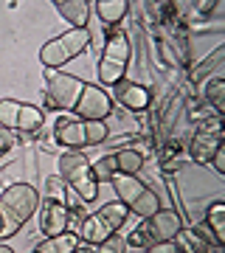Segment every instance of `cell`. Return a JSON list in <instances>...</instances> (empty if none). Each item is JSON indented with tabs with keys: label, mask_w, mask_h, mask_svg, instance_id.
Here are the masks:
<instances>
[{
	"label": "cell",
	"mask_w": 225,
	"mask_h": 253,
	"mask_svg": "<svg viewBox=\"0 0 225 253\" xmlns=\"http://www.w3.org/2000/svg\"><path fill=\"white\" fill-rule=\"evenodd\" d=\"M73 116L79 121H104V118L113 116V96L104 87H99V84H88L85 82L79 101L73 107Z\"/></svg>",
	"instance_id": "cell-7"
},
{
	"label": "cell",
	"mask_w": 225,
	"mask_h": 253,
	"mask_svg": "<svg viewBox=\"0 0 225 253\" xmlns=\"http://www.w3.org/2000/svg\"><path fill=\"white\" fill-rule=\"evenodd\" d=\"M54 141L62 144L65 149H85L88 141H85V121L73 116V113H65L62 118H56L54 124Z\"/></svg>",
	"instance_id": "cell-10"
},
{
	"label": "cell",
	"mask_w": 225,
	"mask_h": 253,
	"mask_svg": "<svg viewBox=\"0 0 225 253\" xmlns=\"http://www.w3.org/2000/svg\"><path fill=\"white\" fill-rule=\"evenodd\" d=\"M54 6L71 28H88L90 6H93L90 0H54Z\"/></svg>",
	"instance_id": "cell-14"
},
{
	"label": "cell",
	"mask_w": 225,
	"mask_h": 253,
	"mask_svg": "<svg viewBox=\"0 0 225 253\" xmlns=\"http://www.w3.org/2000/svg\"><path fill=\"white\" fill-rule=\"evenodd\" d=\"M203 99L214 107L217 116H223L225 113V79H223V73L220 71L206 82V87H203Z\"/></svg>",
	"instance_id": "cell-19"
},
{
	"label": "cell",
	"mask_w": 225,
	"mask_h": 253,
	"mask_svg": "<svg viewBox=\"0 0 225 253\" xmlns=\"http://www.w3.org/2000/svg\"><path fill=\"white\" fill-rule=\"evenodd\" d=\"M3 155H6V152H3V149H0V158H3Z\"/></svg>",
	"instance_id": "cell-32"
},
{
	"label": "cell",
	"mask_w": 225,
	"mask_h": 253,
	"mask_svg": "<svg viewBox=\"0 0 225 253\" xmlns=\"http://www.w3.org/2000/svg\"><path fill=\"white\" fill-rule=\"evenodd\" d=\"M90 169H93V177H96V183H99V186H101V183H110V180L118 174L113 152H110V155H101L99 161H90Z\"/></svg>",
	"instance_id": "cell-24"
},
{
	"label": "cell",
	"mask_w": 225,
	"mask_h": 253,
	"mask_svg": "<svg viewBox=\"0 0 225 253\" xmlns=\"http://www.w3.org/2000/svg\"><path fill=\"white\" fill-rule=\"evenodd\" d=\"M73 253H93V248H88V245H79Z\"/></svg>",
	"instance_id": "cell-30"
},
{
	"label": "cell",
	"mask_w": 225,
	"mask_h": 253,
	"mask_svg": "<svg viewBox=\"0 0 225 253\" xmlns=\"http://www.w3.org/2000/svg\"><path fill=\"white\" fill-rule=\"evenodd\" d=\"M40 208V191L31 183H11L0 194V239H9Z\"/></svg>",
	"instance_id": "cell-1"
},
{
	"label": "cell",
	"mask_w": 225,
	"mask_h": 253,
	"mask_svg": "<svg viewBox=\"0 0 225 253\" xmlns=\"http://www.w3.org/2000/svg\"><path fill=\"white\" fill-rule=\"evenodd\" d=\"M116 231L104 222V217H101L99 211L96 214H88V217L79 222V228H76V236H79V242H85L88 248H96V245H101L107 236H113Z\"/></svg>",
	"instance_id": "cell-13"
},
{
	"label": "cell",
	"mask_w": 225,
	"mask_h": 253,
	"mask_svg": "<svg viewBox=\"0 0 225 253\" xmlns=\"http://www.w3.org/2000/svg\"><path fill=\"white\" fill-rule=\"evenodd\" d=\"M93 253H124V236H121V234L107 236L101 245H96V248H93Z\"/></svg>",
	"instance_id": "cell-26"
},
{
	"label": "cell",
	"mask_w": 225,
	"mask_h": 253,
	"mask_svg": "<svg viewBox=\"0 0 225 253\" xmlns=\"http://www.w3.org/2000/svg\"><path fill=\"white\" fill-rule=\"evenodd\" d=\"M208 163L214 166V172H217V174H225V144L217 146L214 155H211V161H208Z\"/></svg>",
	"instance_id": "cell-27"
},
{
	"label": "cell",
	"mask_w": 225,
	"mask_h": 253,
	"mask_svg": "<svg viewBox=\"0 0 225 253\" xmlns=\"http://www.w3.org/2000/svg\"><path fill=\"white\" fill-rule=\"evenodd\" d=\"M110 135V126L107 121H85V141H88V146H99L104 144Z\"/></svg>",
	"instance_id": "cell-25"
},
{
	"label": "cell",
	"mask_w": 225,
	"mask_h": 253,
	"mask_svg": "<svg viewBox=\"0 0 225 253\" xmlns=\"http://www.w3.org/2000/svg\"><path fill=\"white\" fill-rule=\"evenodd\" d=\"M59 177L68 183V189L76 194V197L88 206L93 200L99 197V183L93 177V169H90V158H85V152L79 149H65L59 155Z\"/></svg>",
	"instance_id": "cell-3"
},
{
	"label": "cell",
	"mask_w": 225,
	"mask_h": 253,
	"mask_svg": "<svg viewBox=\"0 0 225 253\" xmlns=\"http://www.w3.org/2000/svg\"><path fill=\"white\" fill-rule=\"evenodd\" d=\"M146 253H180V248L175 242H158V245H152Z\"/></svg>",
	"instance_id": "cell-29"
},
{
	"label": "cell",
	"mask_w": 225,
	"mask_h": 253,
	"mask_svg": "<svg viewBox=\"0 0 225 253\" xmlns=\"http://www.w3.org/2000/svg\"><path fill=\"white\" fill-rule=\"evenodd\" d=\"M223 144V132H220V116H214L208 124H203V129H200L197 135L191 138V158L197 163H208L211 161V155H214V149Z\"/></svg>",
	"instance_id": "cell-9"
},
{
	"label": "cell",
	"mask_w": 225,
	"mask_h": 253,
	"mask_svg": "<svg viewBox=\"0 0 225 253\" xmlns=\"http://www.w3.org/2000/svg\"><path fill=\"white\" fill-rule=\"evenodd\" d=\"M14 141H17L14 132H9V129H3V126H0V149H3V152H9L11 146H14Z\"/></svg>",
	"instance_id": "cell-28"
},
{
	"label": "cell",
	"mask_w": 225,
	"mask_h": 253,
	"mask_svg": "<svg viewBox=\"0 0 225 253\" xmlns=\"http://www.w3.org/2000/svg\"><path fill=\"white\" fill-rule=\"evenodd\" d=\"M93 11L104 26H118L130 11V0H93Z\"/></svg>",
	"instance_id": "cell-16"
},
{
	"label": "cell",
	"mask_w": 225,
	"mask_h": 253,
	"mask_svg": "<svg viewBox=\"0 0 225 253\" xmlns=\"http://www.w3.org/2000/svg\"><path fill=\"white\" fill-rule=\"evenodd\" d=\"M40 231L43 236H56L68 231V208L51 200H40Z\"/></svg>",
	"instance_id": "cell-12"
},
{
	"label": "cell",
	"mask_w": 225,
	"mask_h": 253,
	"mask_svg": "<svg viewBox=\"0 0 225 253\" xmlns=\"http://www.w3.org/2000/svg\"><path fill=\"white\" fill-rule=\"evenodd\" d=\"M43 200H51V203H59V206L68 208V203H71V189H68V183H65L59 174L45 177V194H43Z\"/></svg>",
	"instance_id": "cell-21"
},
{
	"label": "cell",
	"mask_w": 225,
	"mask_h": 253,
	"mask_svg": "<svg viewBox=\"0 0 225 253\" xmlns=\"http://www.w3.org/2000/svg\"><path fill=\"white\" fill-rule=\"evenodd\" d=\"M206 228L211 231V236H214V242L223 248L225 245V203L223 200H217V203H211L206 211Z\"/></svg>",
	"instance_id": "cell-18"
},
{
	"label": "cell",
	"mask_w": 225,
	"mask_h": 253,
	"mask_svg": "<svg viewBox=\"0 0 225 253\" xmlns=\"http://www.w3.org/2000/svg\"><path fill=\"white\" fill-rule=\"evenodd\" d=\"M113 158H116V169L118 174H135L138 177V172L144 169V152H138V149H118V152H113Z\"/></svg>",
	"instance_id": "cell-20"
},
{
	"label": "cell",
	"mask_w": 225,
	"mask_h": 253,
	"mask_svg": "<svg viewBox=\"0 0 225 253\" xmlns=\"http://www.w3.org/2000/svg\"><path fill=\"white\" fill-rule=\"evenodd\" d=\"M133 48H130V37L124 34V28L107 26L104 28V51L99 59V82L107 87H116L124 79L127 65H130Z\"/></svg>",
	"instance_id": "cell-2"
},
{
	"label": "cell",
	"mask_w": 225,
	"mask_h": 253,
	"mask_svg": "<svg viewBox=\"0 0 225 253\" xmlns=\"http://www.w3.org/2000/svg\"><path fill=\"white\" fill-rule=\"evenodd\" d=\"M0 253H14V251H11L9 245H0Z\"/></svg>",
	"instance_id": "cell-31"
},
{
	"label": "cell",
	"mask_w": 225,
	"mask_h": 253,
	"mask_svg": "<svg viewBox=\"0 0 225 253\" xmlns=\"http://www.w3.org/2000/svg\"><path fill=\"white\" fill-rule=\"evenodd\" d=\"M113 96H116V101L121 107L133 110V113H144L152 104V93L146 90L144 84H135V82H127V79H121L113 87Z\"/></svg>",
	"instance_id": "cell-11"
},
{
	"label": "cell",
	"mask_w": 225,
	"mask_h": 253,
	"mask_svg": "<svg viewBox=\"0 0 225 253\" xmlns=\"http://www.w3.org/2000/svg\"><path fill=\"white\" fill-rule=\"evenodd\" d=\"M88 45H90L88 28H68L65 34L48 40V42L40 48V62H43V68H48V71H56V68L68 65L71 59H76L82 51H88Z\"/></svg>",
	"instance_id": "cell-4"
},
{
	"label": "cell",
	"mask_w": 225,
	"mask_h": 253,
	"mask_svg": "<svg viewBox=\"0 0 225 253\" xmlns=\"http://www.w3.org/2000/svg\"><path fill=\"white\" fill-rule=\"evenodd\" d=\"M99 214L104 217V222L118 234V228H124L127 217H130V208H127L124 203H118V200H110V203H104V206L99 208Z\"/></svg>",
	"instance_id": "cell-23"
},
{
	"label": "cell",
	"mask_w": 225,
	"mask_h": 253,
	"mask_svg": "<svg viewBox=\"0 0 225 253\" xmlns=\"http://www.w3.org/2000/svg\"><path fill=\"white\" fill-rule=\"evenodd\" d=\"M85 82L73 73H48V87H45V110H65L73 113Z\"/></svg>",
	"instance_id": "cell-6"
},
{
	"label": "cell",
	"mask_w": 225,
	"mask_h": 253,
	"mask_svg": "<svg viewBox=\"0 0 225 253\" xmlns=\"http://www.w3.org/2000/svg\"><path fill=\"white\" fill-rule=\"evenodd\" d=\"M161 208H163V206H161V197H158V194H155V191L149 189V186H146V191H144V194H141L138 200H135L133 206H130V211H133L135 217L149 219L152 214H158Z\"/></svg>",
	"instance_id": "cell-22"
},
{
	"label": "cell",
	"mask_w": 225,
	"mask_h": 253,
	"mask_svg": "<svg viewBox=\"0 0 225 253\" xmlns=\"http://www.w3.org/2000/svg\"><path fill=\"white\" fill-rule=\"evenodd\" d=\"M149 236V242L158 245V242H175V236L180 234V217L178 211H172V208H161L158 214H152L149 219H144V225H141Z\"/></svg>",
	"instance_id": "cell-8"
},
{
	"label": "cell",
	"mask_w": 225,
	"mask_h": 253,
	"mask_svg": "<svg viewBox=\"0 0 225 253\" xmlns=\"http://www.w3.org/2000/svg\"><path fill=\"white\" fill-rule=\"evenodd\" d=\"M110 183H113V191H116L118 203H124L127 208L133 206L135 200H138V197H141V194L146 191V186L138 180L135 174H116V177H113Z\"/></svg>",
	"instance_id": "cell-15"
},
{
	"label": "cell",
	"mask_w": 225,
	"mask_h": 253,
	"mask_svg": "<svg viewBox=\"0 0 225 253\" xmlns=\"http://www.w3.org/2000/svg\"><path fill=\"white\" fill-rule=\"evenodd\" d=\"M79 248V236L65 231L56 236H43V242L34 248V253H73Z\"/></svg>",
	"instance_id": "cell-17"
},
{
	"label": "cell",
	"mask_w": 225,
	"mask_h": 253,
	"mask_svg": "<svg viewBox=\"0 0 225 253\" xmlns=\"http://www.w3.org/2000/svg\"><path fill=\"white\" fill-rule=\"evenodd\" d=\"M45 124V113L34 104H26V101L17 99H3L0 101V126L9 129L14 135H34L37 129Z\"/></svg>",
	"instance_id": "cell-5"
}]
</instances>
